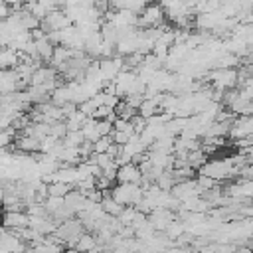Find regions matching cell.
Wrapping results in <instances>:
<instances>
[{"mask_svg": "<svg viewBox=\"0 0 253 253\" xmlns=\"http://www.w3.org/2000/svg\"><path fill=\"white\" fill-rule=\"evenodd\" d=\"M162 16H164V10H162V6H158V4H148L142 12H140V16H138V24L140 26H144V28H154V26H158L160 22H162Z\"/></svg>", "mask_w": 253, "mask_h": 253, "instance_id": "obj_1", "label": "cell"}, {"mask_svg": "<svg viewBox=\"0 0 253 253\" xmlns=\"http://www.w3.org/2000/svg\"><path fill=\"white\" fill-rule=\"evenodd\" d=\"M138 168L136 166H132V164H126V166H123L121 170H119V180L123 182V184H130V182H136L138 180Z\"/></svg>", "mask_w": 253, "mask_h": 253, "instance_id": "obj_2", "label": "cell"}, {"mask_svg": "<svg viewBox=\"0 0 253 253\" xmlns=\"http://www.w3.org/2000/svg\"><path fill=\"white\" fill-rule=\"evenodd\" d=\"M10 18V6L4 2V0H0V20L4 22V20H8Z\"/></svg>", "mask_w": 253, "mask_h": 253, "instance_id": "obj_3", "label": "cell"}, {"mask_svg": "<svg viewBox=\"0 0 253 253\" xmlns=\"http://www.w3.org/2000/svg\"><path fill=\"white\" fill-rule=\"evenodd\" d=\"M4 2H6L8 6H18V4H20V0H4Z\"/></svg>", "mask_w": 253, "mask_h": 253, "instance_id": "obj_4", "label": "cell"}]
</instances>
